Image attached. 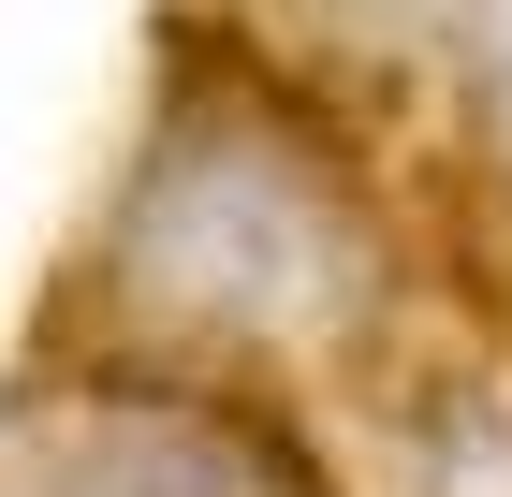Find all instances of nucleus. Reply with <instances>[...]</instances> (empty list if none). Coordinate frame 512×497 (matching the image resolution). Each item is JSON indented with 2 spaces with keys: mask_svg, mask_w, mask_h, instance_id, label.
<instances>
[{
  "mask_svg": "<svg viewBox=\"0 0 512 497\" xmlns=\"http://www.w3.org/2000/svg\"><path fill=\"white\" fill-rule=\"evenodd\" d=\"M439 293L454 278L410 234V161H381V132L264 59L235 15H176L44 351L337 424Z\"/></svg>",
  "mask_w": 512,
  "mask_h": 497,
  "instance_id": "obj_1",
  "label": "nucleus"
},
{
  "mask_svg": "<svg viewBox=\"0 0 512 497\" xmlns=\"http://www.w3.org/2000/svg\"><path fill=\"white\" fill-rule=\"evenodd\" d=\"M308 439L352 497H512V293H439L425 337Z\"/></svg>",
  "mask_w": 512,
  "mask_h": 497,
  "instance_id": "obj_3",
  "label": "nucleus"
},
{
  "mask_svg": "<svg viewBox=\"0 0 512 497\" xmlns=\"http://www.w3.org/2000/svg\"><path fill=\"white\" fill-rule=\"evenodd\" d=\"M439 147H454V205H483V249H498V293H512V0H454Z\"/></svg>",
  "mask_w": 512,
  "mask_h": 497,
  "instance_id": "obj_4",
  "label": "nucleus"
},
{
  "mask_svg": "<svg viewBox=\"0 0 512 497\" xmlns=\"http://www.w3.org/2000/svg\"><path fill=\"white\" fill-rule=\"evenodd\" d=\"M0 497H352L293 410L44 351L0 395Z\"/></svg>",
  "mask_w": 512,
  "mask_h": 497,
  "instance_id": "obj_2",
  "label": "nucleus"
}]
</instances>
